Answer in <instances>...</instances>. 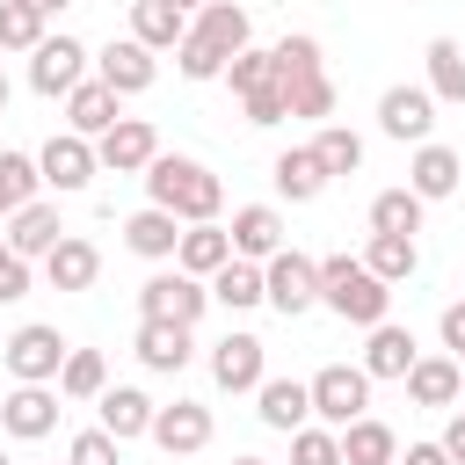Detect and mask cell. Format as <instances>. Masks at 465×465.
Returning <instances> with one entry per match:
<instances>
[{"instance_id": "1", "label": "cell", "mask_w": 465, "mask_h": 465, "mask_svg": "<svg viewBox=\"0 0 465 465\" xmlns=\"http://www.w3.org/2000/svg\"><path fill=\"white\" fill-rule=\"evenodd\" d=\"M145 203H153V211H174L182 225H218L225 182H218L203 160H189V153H153V167H145Z\"/></svg>"}, {"instance_id": "2", "label": "cell", "mask_w": 465, "mask_h": 465, "mask_svg": "<svg viewBox=\"0 0 465 465\" xmlns=\"http://www.w3.org/2000/svg\"><path fill=\"white\" fill-rule=\"evenodd\" d=\"M247 44H254L247 7H240V0H211V7H196V15H189V36L174 44V73H182V80H218V73H225V58H232V51H247Z\"/></svg>"}, {"instance_id": "3", "label": "cell", "mask_w": 465, "mask_h": 465, "mask_svg": "<svg viewBox=\"0 0 465 465\" xmlns=\"http://www.w3.org/2000/svg\"><path fill=\"white\" fill-rule=\"evenodd\" d=\"M320 305L334 320H349V327H378L392 312V283H378L356 254H327L320 262Z\"/></svg>"}, {"instance_id": "4", "label": "cell", "mask_w": 465, "mask_h": 465, "mask_svg": "<svg viewBox=\"0 0 465 465\" xmlns=\"http://www.w3.org/2000/svg\"><path fill=\"white\" fill-rule=\"evenodd\" d=\"M305 392H312V421H320V429H349V421L371 414V378H363V363H320V371L305 378Z\"/></svg>"}, {"instance_id": "5", "label": "cell", "mask_w": 465, "mask_h": 465, "mask_svg": "<svg viewBox=\"0 0 465 465\" xmlns=\"http://www.w3.org/2000/svg\"><path fill=\"white\" fill-rule=\"evenodd\" d=\"M65 349H73V341H65L58 327L29 320V327H15V334L0 341V363H7V378H15V385H58Z\"/></svg>"}, {"instance_id": "6", "label": "cell", "mask_w": 465, "mask_h": 465, "mask_svg": "<svg viewBox=\"0 0 465 465\" xmlns=\"http://www.w3.org/2000/svg\"><path fill=\"white\" fill-rule=\"evenodd\" d=\"M87 73H94V51H87L80 36H65V29H58V36H44V44L29 51V87H36L44 102H65Z\"/></svg>"}, {"instance_id": "7", "label": "cell", "mask_w": 465, "mask_h": 465, "mask_svg": "<svg viewBox=\"0 0 465 465\" xmlns=\"http://www.w3.org/2000/svg\"><path fill=\"white\" fill-rule=\"evenodd\" d=\"M262 305H276L283 320L312 312V305H320V262H312V254H298V247L269 254V262H262Z\"/></svg>"}, {"instance_id": "8", "label": "cell", "mask_w": 465, "mask_h": 465, "mask_svg": "<svg viewBox=\"0 0 465 465\" xmlns=\"http://www.w3.org/2000/svg\"><path fill=\"white\" fill-rule=\"evenodd\" d=\"M211 305V283L182 276V269H153L138 283V320H167V327H196Z\"/></svg>"}, {"instance_id": "9", "label": "cell", "mask_w": 465, "mask_h": 465, "mask_svg": "<svg viewBox=\"0 0 465 465\" xmlns=\"http://www.w3.org/2000/svg\"><path fill=\"white\" fill-rule=\"evenodd\" d=\"M262 378H269V341H262V334L232 327V334L211 341V385H218V392H254Z\"/></svg>"}, {"instance_id": "10", "label": "cell", "mask_w": 465, "mask_h": 465, "mask_svg": "<svg viewBox=\"0 0 465 465\" xmlns=\"http://www.w3.org/2000/svg\"><path fill=\"white\" fill-rule=\"evenodd\" d=\"M378 131L385 138H400V145H429L436 138V94L429 87H385L378 94Z\"/></svg>"}, {"instance_id": "11", "label": "cell", "mask_w": 465, "mask_h": 465, "mask_svg": "<svg viewBox=\"0 0 465 465\" xmlns=\"http://www.w3.org/2000/svg\"><path fill=\"white\" fill-rule=\"evenodd\" d=\"M94 174H102V167H94V145H87V138H73V131H51V138H44V153H36V182H44V189L80 196Z\"/></svg>"}, {"instance_id": "12", "label": "cell", "mask_w": 465, "mask_h": 465, "mask_svg": "<svg viewBox=\"0 0 465 465\" xmlns=\"http://www.w3.org/2000/svg\"><path fill=\"white\" fill-rule=\"evenodd\" d=\"M153 153H160V131H153L145 116H116V124L94 138V167H109V174H145Z\"/></svg>"}, {"instance_id": "13", "label": "cell", "mask_w": 465, "mask_h": 465, "mask_svg": "<svg viewBox=\"0 0 465 465\" xmlns=\"http://www.w3.org/2000/svg\"><path fill=\"white\" fill-rule=\"evenodd\" d=\"M94 80L124 102V94H145V87L160 80V58H153L145 44H131V36H116V44H102V51H94Z\"/></svg>"}, {"instance_id": "14", "label": "cell", "mask_w": 465, "mask_h": 465, "mask_svg": "<svg viewBox=\"0 0 465 465\" xmlns=\"http://www.w3.org/2000/svg\"><path fill=\"white\" fill-rule=\"evenodd\" d=\"M58 385H15L7 400H0V429L15 436V443H36V436H51L58 429Z\"/></svg>"}, {"instance_id": "15", "label": "cell", "mask_w": 465, "mask_h": 465, "mask_svg": "<svg viewBox=\"0 0 465 465\" xmlns=\"http://www.w3.org/2000/svg\"><path fill=\"white\" fill-rule=\"evenodd\" d=\"M167 458H196L211 443V407L203 400H174V407H153V429H145Z\"/></svg>"}, {"instance_id": "16", "label": "cell", "mask_w": 465, "mask_h": 465, "mask_svg": "<svg viewBox=\"0 0 465 465\" xmlns=\"http://www.w3.org/2000/svg\"><path fill=\"white\" fill-rule=\"evenodd\" d=\"M371 341H363V378L378 385V378H407L414 371V356H421V341H414V327H400V320H378V327H363Z\"/></svg>"}, {"instance_id": "17", "label": "cell", "mask_w": 465, "mask_h": 465, "mask_svg": "<svg viewBox=\"0 0 465 465\" xmlns=\"http://www.w3.org/2000/svg\"><path fill=\"white\" fill-rule=\"evenodd\" d=\"M58 240H65V218H58V203H44V196L7 218V254H15V262H44Z\"/></svg>"}, {"instance_id": "18", "label": "cell", "mask_w": 465, "mask_h": 465, "mask_svg": "<svg viewBox=\"0 0 465 465\" xmlns=\"http://www.w3.org/2000/svg\"><path fill=\"white\" fill-rule=\"evenodd\" d=\"M225 240H232L240 262H269V254H283V211L276 203H240L232 225H225Z\"/></svg>"}, {"instance_id": "19", "label": "cell", "mask_w": 465, "mask_h": 465, "mask_svg": "<svg viewBox=\"0 0 465 465\" xmlns=\"http://www.w3.org/2000/svg\"><path fill=\"white\" fill-rule=\"evenodd\" d=\"M458 182H465V160L450 153V145H414V160H407V189L421 196V203H443V196H458Z\"/></svg>"}, {"instance_id": "20", "label": "cell", "mask_w": 465, "mask_h": 465, "mask_svg": "<svg viewBox=\"0 0 465 465\" xmlns=\"http://www.w3.org/2000/svg\"><path fill=\"white\" fill-rule=\"evenodd\" d=\"M94 276H102V247H94L87 232H65V240L44 254V283H51V291H94Z\"/></svg>"}, {"instance_id": "21", "label": "cell", "mask_w": 465, "mask_h": 465, "mask_svg": "<svg viewBox=\"0 0 465 465\" xmlns=\"http://www.w3.org/2000/svg\"><path fill=\"white\" fill-rule=\"evenodd\" d=\"M414 407H458L465 400V363L458 356H414V371L400 378Z\"/></svg>"}, {"instance_id": "22", "label": "cell", "mask_w": 465, "mask_h": 465, "mask_svg": "<svg viewBox=\"0 0 465 465\" xmlns=\"http://www.w3.org/2000/svg\"><path fill=\"white\" fill-rule=\"evenodd\" d=\"M254 414H262V429H276V436L305 429V421H312V392H305V378H262V385H254Z\"/></svg>"}, {"instance_id": "23", "label": "cell", "mask_w": 465, "mask_h": 465, "mask_svg": "<svg viewBox=\"0 0 465 465\" xmlns=\"http://www.w3.org/2000/svg\"><path fill=\"white\" fill-rule=\"evenodd\" d=\"M153 392H138V385H109L102 400H94V429H109L116 443H131V436H145L153 429Z\"/></svg>"}, {"instance_id": "24", "label": "cell", "mask_w": 465, "mask_h": 465, "mask_svg": "<svg viewBox=\"0 0 465 465\" xmlns=\"http://www.w3.org/2000/svg\"><path fill=\"white\" fill-rule=\"evenodd\" d=\"M421 87L436 94V109H465V44L458 36H429V51H421Z\"/></svg>"}, {"instance_id": "25", "label": "cell", "mask_w": 465, "mask_h": 465, "mask_svg": "<svg viewBox=\"0 0 465 465\" xmlns=\"http://www.w3.org/2000/svg\"><path fill=\"white\" fill-rule=\"evenodd\" d=\"M116 116H124V102H116V94H109L94 73H87V80L65 94V131H73V138H87V145H94V138H102Z\"/></svg>"}, {"instance_id": "26", "label": "cell", "mask_w": 465, "mask_h": 465, "mask_svg": "<svg viewBox=\"0 0 465 465\" xmlns=\"http://www.w3.org/2000/svg\"><path fill=\"white\" fill-rule=\"evenodd\" d=\"M225 262H232V240H225V225H182V240H174V269H182V276L211 283Z\"/></svg>"}, {"instance_id": "27", "label": "cell", "mask_w": 465, "mask_h": 465, "mask_svg": "<svg viewBox=\"0 0 465 465\" xmlns=\"http://www.w3.org/2000/svg\"><path fill=\"white\" fill-rule=\"evenodd\" d=\"M269 182H276V196H283V203H312V196H327V167L312 160V145L276 153V160H269Z\"/></svg>"}, {"instance_id": "28", "label": "cell", "mask_w": 465, "mask_h": 465, "mask_svg": "<svg viewBox=\"0 0 465 465\" xmlns=\"http://www.w3.org/2000/svg\"><path fill=\"white\" fill-rule=\"evenodd\" d=\"M174 240H182V218L174 211H131L124 218V247L138 254V262H174Z\"/></svg>"}, {"instance_id": "29", "label": "cell", "mask_w": 465, "mask_h": 465, "mask_svg": "<svg viewBox=\"0 0 465 465\" xmlns=\"http://www.w3.org/2000/svg\"><path fill=\"white\" fill-rule=\"evenodd\" d=\"M189 334H196V327L138 320V341H131V349H138V363H145V371H167V378H174V371H182V363L196 356V341H189Z\"/></svg>"}, {"instance_id": "30", "label": "cell", "mask_w": 465, "mask_h": 465, "mask_svg": "<svg viewBox=\"0 0 465 465\" xmlns=\"http://www.w3.org/2000/svg\"><path fill=\"white\" fill-rule=\"evenodd\" d=\"M189 36V15L174 7V0H131V44H145L153 58L160 51H174Z\"/></svg>"}, {"instance_id": "31", "label": "cell", "mask_w": 465, "mask_h": 465, "mask_svg": "<svg viewBox=\"0 0 465 465\" xmlns=\"http://www.w3.org/2000/svg\"><path fill=\"white\" fill-rule=\"evenodd\" d=\"M356 262H363L378 283H407V276L421 269V247H414V240H400V232H371Z\"/></svg>"}, {"instance_id": "32", "label": "cell", "mask_w": 465, "mask_h": 465, "mask_svg": "<svg viewBox=\"0 0 465 465\" xmlns=\"http://www.w3.org/2000/svg\"><path fill=\"white\" fill-rule=\"evenodd\" d=\"M109 392V356L102 349H65V363H58V400H102Z\"/></svg>"}, {"instance_id": "33", "label": "cell", "mask_w": 465, "mask_h": 465, "mask_svg": "<svg viewBox=\"0 0 465 465\" xmlns=\"http://www.w3.org/2000/svg\"><path fill=\"white\" fill-rule=\"evenodd\" d=\"M341 436V465H392L400 458V436L378 421V414H363V421H349V429H334Z\"/></svg>"}, {"instance_id": "34", "label": "cell", "mask_w": 465, "mask_h": 465, "mask_svg": "<svg viewBox=\"0 0 465 465\" xmlns=\"http://www.w3.org/2000/svg\"><path fill=\"white\" fill-rule=\"evenodd\" d=\"M421 211H429V203H421L414 189H378V196H371V232L414 240V232H421Z\"/></svg>"}, {"instance_id": "35", "label": "cell", "mask_w": 465, "mask_h": 465, "mask_svg": "<svg viewBox=\"0 0 465 465\" xmlns=\"http://www.w3.org/2000/svg\"><path fill=\"white\" fill-rule=\"evenodd\" d=\"M211 298H218L225 312H254V305H262V262H240V254H232V262L211 276Z\"/></svg>"}, {"instance_id": "36", "label": "cell", "mask_w": 465, "mask_h": 465, "mask_svg": "<svg viewBox=\"0 0 465 465\" xmlns=\"http://www.w3.org/2000/svg\"><path fill=\"white\" fill-rule=\"evenodd\" d=\"M312 160L327 167V182H334V174H356V167H363V138H356L349 124H320V131H312Z\"/></svg>"}, {"instance_id": "37", "label": "cell", "mask_w": 465, "mask_h": 465, "mask_svg": "<svg viewBox=\"0 0 465 465\" xmlns=\"http://www.w3.org/2000/svg\"><path fill=\"white\" fill-rule=\"evenodd\" d=\"M36 153H0V225L22 211V203H36Z\"/></svg>"}, {"instance_id": "38", "label": "cell", "mask_w": 465, "mask_h": 465, "mask_svg": "<svg viewBox=\"0 0 465 465\" xmlns=\"http://www.w3.org/2000/svg\"><path fill=\"white\" fill-rule=\"evenodd\" d=\"M269 58H276V80H312V73H327V65H320V36H312V29L276 36V44H269Z\"/></svg>"}, {"instance_id": "39", "label": "cell", "mask_w": 465, "mask_h": 465, "mask_svg": "<svg viewBox=\"0 0 465 465\" xmlns=\"http://www.w3.org/2000/svg\"><path fill=\"white\" fill-rule=\"evenodd\" d=\"M218 80H225V87H232V94L247 102V94H262V87L276 80V58L247 44V51H232V58H225V73H218Z\"/></svg>"}, {"instance_id": "40", "label": "cell", "mask_w": 465, "mask_h": 465, "mask_svg": "<svg viewBox=\"0 0 465 465\" xmlns=\"http://www.w3.org/2000/svg\"><path fill=\"white\" fill-rule=\"evenodd\" d=\"M51 36V22L36 15V7H22V0H0V51H36Z\"/></svg>"}, {"instance_id": "41", "label": "cell", "mask_w": 465, "mask_h": 465, "mask_svg": "<svg viewBox=\"0 0 465 465\" xmlns=\"http://www.w3.org/2000/svg\"><path fill=\"white\" fill-rule=\"evenodd\" d=\"M283 102H291V116L327 124V116H334V80H327V73H312V80H283Z\"/></svg>"}, {"instance_id": "42", "label": "cell", "mask_w": 465, "mask_h": 465, "mask_svg": "<svg viewBox=\"0 0 465 465\" xmlns=\"http://www.w3.org/2000/svg\"><path fill=\"white\" fill-rule=\"evenodd\" d=\"M291 465H341V436H334V429H320V421L291 429Z\"/></svg>"}, {"instance_id": "43", "label": "cell", "mask_w": 465, "mask_h": 465, "mask_svg": "<svg viewBox=\"0 0 465 465\" xmlns=\"http://www.w3.org/2000/svg\"><path fill=\"white\" fill-rule=\"evenodd\" d=\"M65 465H124V443H116L109 429H80V436L65 443Z\"/></svg>"}, {"instance_id": "44", "label": "cell", "mask_w": 465, "mask_h": 465, "mask_svg": "<svg viewBox=\"0 0 465 465\" xmlns=\"http://www.w3.org/2000/svg\"><path fill=\"white\" fill-rule=\"evenodd\" d=\"M240 109H247V124H254V131L283 124V116H291V102H283V80H269V87H262V94H247Z\"/></svg>"}, {"instance_id": "45", "label": "cell", "mask_w": 465, "mask_h": 465, "mask_svg": "<svg viewBox=\"0 0 465 465\" xmlns=\"http://www.w3.org/2000/svg\"><path fill=\"white\" fill-rule=\"evenodd\" d=\"M436 334H443V356H458V363H465V298H450V305H443Z\"/></svg>"}, {"instance_id": "46", "label": "cell", "mask_w": 465, "mask_h": 465, "mask_svg": "<svg viewBox=\"0 0 465 465\" xmlns=\"http://www.w3.org/2000/svg\"><path fill=\"white\" fill-rule=\"evenodd\" d=\"M15 298H29V262H7L0 269V305H15Z\"/></svg>"}, {"instance_id": "47", "label": "cell", "mask_w": 465, "mask_h": 465, "mask_svg": "<svg viewBox=\"0 0 465 465\" xmlns=\"http://www.w3.org/2000/svg\"><path fill=\"white\" fill-rule=\"evenodd\" d=\"M436 443H443V458H450V465H465V407L443 421V436H436Z\"/></svg>"}, {"instance_id": "48", "label": "cell", "mask_w": 465, "mask_h": 465, "mask_svg": "<svg viewBox=\"0 0 465 465\" xmlns=\"http://www.w3.org/2000/svg\"><path fill=\"white\" fill-rule=\"evenodd\" d=\"M392 465H450V458H443V443H407Z\"/></svg>"}, {"instance_id": "49", "label": "cell", "mask_w": 465, "mask_h": 465, "mask_svg": "<svg viewBox=\"0 0 465 465\" xmlns=\"http://www.w3.org/2000/svg\"><path fill=\"white\" fill-rule=\"evenodd\" d=\"M22 7H36V15H44V22H51V15H65V7H73V0H22Z\"/></svg>"}, {"instance_id": "50", "label": "cell", "mask_w": 465, "mask_h": 465, "mask_svg": "<svg viewBox=\"0 0 465 465\" xmlns=\"http://www.w3.org/2000/svg\"><path fill=\"white\" fill-rule=\"evenodd\" d=\"M7 102H15V80H7V73H0V116H7Z\"/></svg>"}, {"instance_id": "51", "label": "cell", "mask_w": 465, "mask_h": 465, "mask_svg": "<svg viewBox=\"0 0 465 465\" xmlns=\"http://www.w3.org/2000/svg\"><path fill=\"white\" fill-rule=\"evenodd\" d=\"M174 7H182V15H196V7H211V0H174Z\"/></svg>"}, {"instance_id": "52", "label": "cell", "mask_w": 465, "mask_h": 465, "mask_svg": "<svg viewBox=\"0 0 465 465\" xmlns=\"http://www.w3.org/2000/svg\"><path fill=\"white\" fill-rule=\"evenodd\" d=\"M7 262H15V254H7V232H0V269H7Z\"/></svg>"}, {"instance_id": "53", "label": "cell", "mask_w": 465, "mask_h": 465, "mask_svg": "<svg viewBox=\"0 0 465 465\" xmlns=\"http://www.w3.org/2000/svg\"><path fill=\"white\" fill-rule=\"evenodd\" d=\"M232 465H269V458H232Z\"/></svg>"}, {"instance_id": "54", "label": "cell", "mask_w": 465, "mask_h": 465, "mask_svg": "<svg viewBox=\"0 0 465 465\" xmlns=\"http://www.w3.org/2000/svg\"><path fill=\"white\" fill-rule=\"evenodd\" d=\"M0 465H15V458H7V450H0Z\"/></svg>"}, {"instance_id": "55", "label": "cell", "mask_w": 465, "mask_h": 465, "mask_svg": "<svg viewBox=\"0 0 465 465\" xmlns=\"http://www.w3.org/2000/svg\"><path fill=\"white\" fill-rule=\"evenodd\" d=\"M407 7H414V0H407Z\"/></svg>"}]
</instances>
